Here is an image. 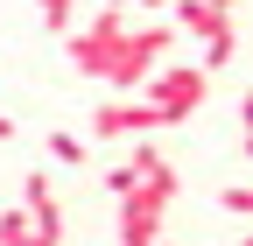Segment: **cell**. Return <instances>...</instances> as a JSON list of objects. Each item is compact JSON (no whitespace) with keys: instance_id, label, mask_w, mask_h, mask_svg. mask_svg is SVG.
Here are the masks:
<instances>
[{"instance_id":"obj_5","label":"cell","mask_w":253,"mask_h":246,"mask_svg":"<svg viewBox=\"0 0 253 246\" xmlns=\"http://www.w3.org/2000/svg\"><path fill=\"white\" fill-rule=\"evenodd\" d=\"M169 7H176V36H183V28H190V36H197V42H204V36H218V28H232L225 14H218V7H211V0H169Z\"/></svg>"},{"instance_id":"obj_4","label":"cell","mask_w":253,"mask_h":246,"mask_svg":"<svg viewBox=\"0 0 253 246\" xmlns=\"http://www.w3.org/2000/svg\"><path fill=\"white\" fill-rule=\"evenodd\" d=\"M162 127V113H155L148 99H113V106H99L91 113V134L99 141H126V134H155Z\"/></svg>"},{"instance_id":"obj_1","label":"cell","mask_w":253,"mask_h":246,"mask_svg":"<svg viewBox=\"0 0 253 246\" xmlns=\"http://www.w3.org/2000/svg\"><path fill=\"white\" fill-rule=\"evenodd\" d=\"M176 49V28L169 21H126L120 7H106L91 28H71V64L84 78H99L113 91H141V78L162 64V56Z\"/></svg>"},{"instance_id":"obj_7","label":"cell","mask_w":253,"mask_h":246,"mask_svg":"<svg viewBox=\"0 0 253 246\" xmlns=\"http://www.w3.org/2000/svg\"><path fill=\"white\" fill-rule=\"evenodd\" d=\"M49 155H56L63 169H84V162H91V141H78V134H63V127H56V134H49Z\"/></svg>"},{"instance_id":"obj_8","label":"cell","mask_w":253,"mask_h":246,"mask_svg":"<svg viewBox=\"0 0 253 246\" xmlns=\"http://www.w3.org/2000/svg\"><path fill=\"white\" fill-rule=\"evenodd\" d=\"M28 232H36V218L14 204V211H0V246H28Z\"/></svg>"},{"instance_id":"obj_6","label":"cell","mask_w":253,"mask_h":246,"mask_svg":"<svg viewBox=\"0 0 253 246\" xmlns=\"http://www.w3.org/2000/svg\"><path fill=\"white\" fill-rule=\"evenodd\" d=\"M232 56H239V28H218V36H204V56H197V71H204V78H218V71L232 64Z\"/></svg>"},{"instance_id":"obj_14","label":"cell","mask_w":253,"mask_h":246,"mask_svg":"<svg viewBox=\"0 0 253 246\" xmlns=\"http://www.w3.org/2000/svg\"><path fill=\"white\" fill-rule=\"evenodd\" d=\"M211 7H218V14H225V21H232V7H239V0H211Z\"/></svg>"},{"instance_id":"obj_15","label":"cell","mask_w":253,"mask_h":246,"mask_svg":"<svg viewBox=\"0 0 253 246\" xmlns=\"http://www.w3.org/2000/svg\"><path fill=\"white\" fill-rule=\"evenodd\" d=\"M7 134H14V120H7V113H0V141H7Z\"/></svg>"},{"instance_id":"obj_16","label":"cell","mask_w":253,"mask_h":246,"mask_svg":"<svg viewBox=\"0 0 253 246\" xmlns=\"http://www.w3.org/2000/svg\"><path fill=\"white\" fill-rule=\"evenodd\" d=\"M155 246H169V239H155Z\"/></svg>"},{"instance_id":"obj_11","label":"cell","mask_w":253,"mask_h":246,"mask_svg":"<svg viewBox=\"0 0 253 246\" xmlns=\"http://www.w3.org/2000/svg\"><path fill=\"white\" fill-rule=\"evenodd\" d=\"M218 204H225L232 218H246V211H253V190H246V183H225V190H218Z\"/></svg>"},{"instance_id":"obj_9","label":"cell","mask_w":253,"mask_h":246,"mask_svg":"<svg viewBox=\"0 0 253 246\" xmlns=\"http://www.w3.org/2000/svg\"><path fill=\"white\" fill-rule=\"evenodd\" d=\"M36 14L56 28V36H71V21H78V0H36Z\"/></svg>"},{"instance_id":"obj_13","label":"cell","mask_w":253,"mask_h":246,"mask_svg":"<svg viewBox=\"0 0 253 246\" xmlns=\"http://www.w3.org/2000/svg\"><path fill=\"white\" fill-rule=\"evenodd\" d=\"M106 7H120V14H126V7H169V0H106Z\"/></svg>"},{"instance_id":"obj_10","label":"cell","mask_w":253,"mask_h":246,"mask_svg":"<svg viewBox=\"0 0 253 246\" xmlns=\"http://www.w3.org/2000/svg\"><path fill=\"white\" fill-rule=\"evenodd\" d=\"M42 204H56V190H49V176L36 169V176L21 183V211H42Z\"/></svg>"},{"instance_id":"obj_2","label":"cell","mask_w":253,"mask_h":246,"mask_svg":"<svg viewBox=\"0 0 253 246\" xmlns=\"http://www.w3.org/2000/svg\"><path fill=\"white\" fill-rule=\"evenodd\" d=\"M169 197H176V169H148L134 190L120 197V246H155L162 239V218H169Z\"/></svg>"},{"instance_id":"obj_12","label":"cell","mask_w":253,"mask_h":246,"mask_svg":"<svg viewBox=\"0 0 253 246\" xmlns=\"http://www.w3.org/2000/svg\"><path fill=\"white\" fill-rule=\"evenodd\" d=\"M134 183H141V176H134V169H126V162H120V169L106 176V190H113V197H126V190H134Z\"/></svg>"},{"instance_id":"obj_3","label":"cell","mask_w":253,"mask_h":246,"mask_svg":"<svg viewBox=\"0 0 253 246\" xmlns=\"http://www.w3.org/2000/svg\"><path fill=\"white\" fill-rule=\"evenodd\" d=\"M141 99L162 113V127H183V120L211 99V78H204L197 64H155V71L141 78Z\"/></svg>"}]
</instances>
